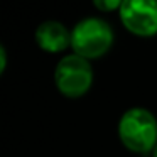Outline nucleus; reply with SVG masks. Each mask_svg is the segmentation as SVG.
Instances as JSON below:
<instances>
[{
	"label": "nucleus",
	"mask_w": 157,
	"mask_h": 157,
	"mask_svg": "<svg viewBox=\"0 0 157 157\" xmlns=\"http://www.w3.org/2000/svg\"><path fill=\"white\" fill-rule=\"evenodd\" d=\"M118 135L128 150L139 154L149 152L157 145V122L147 110L132 108L120 118Z\"/></svg>",
	"instance_id": "nucleus-1"
},
{
	"label": "nucleus",
	"mask_w": 157,
	"mask_h": 157,
	"mask_svg": "<svg viewBox=\"0 0 157 157\" xmlns=\"http://www.w3.org/2000/svg\"><path fill=\"white\" fill-rule=\"evenodd\" d=\"M113 41L110 25L101 19H86L71 32V46L78 56L85 59L100 58L108 51Z\"/></svg>",
	"instance_id": "nucleus-2"
},
{
	"label": "nucleus",
	"mask_w": 157,
	"mask_h": 157,
	"mask_svg": "<svg viewBox=\"0 0 157 157\" xmlns=\"http://www.w3.org/2000/svg\"><path fill=\"white\" fill-rule=\"evenodd\" d=\"M54 78L63 95L69 96V98H78L90 90L93 73L90 68V63L85 58L73 54L66 56L59 61Z\"/></svg>",
	"instance_id": "nucleus-3"
},
{
	"label": "nucleus",
	"mask_w": 157,
	"mask_h": 157,
	"mask_svg": "<svg viewBox=\"0 0 157 157\" xmlns=\"http://www.w3.org/2000/svg\"><path fill=\"white\" fill-rule=\"evenodd\" d=\"M120 19L130 32L137 36L157 34L155 0H125L120 7Z\"/></svg>",
	"instance_id": "nucleus-4"
},
{
	"label": "nucleus",
	"mask_w": 157,
	"mask_h": 157,
	"mask_svg": "<svg viewBox=\"0 0 157 157\" xmlns=\"http://www.w3.org/2000/svg\"><path fill=\"white\" fill-rule=\"evenodd\" d=\"M36 41L44 51L59 52L71 44V34L66 31V27L59 22L49 21L44 22L36 31Z\"/></svg>",
	"instance_id": "nucleus-5"
},
{
	"label": "nucleus",
	"mask_w": 157,
	"mask_h": 157,
	"mask_svg": "<svg viewBox=\"0 0 157 157\" xmlns=\"http://www.w3.org/2000/svg\"><path fill=\"white\" fill-rule=\"evenodd\" d=\"M123 2H118V0H113V2H95V7L100 9V10H113L117 7H122Z\"/></svg>",
	"instance_id": "nucleus-6"
},
{
	"label": "nucleus",
	"mask_w": 157,
	"mask_h": 157,
	"mask_svg": "<svg viewBox=\"0 0 157 157\" xmlns=\"http://www.w3.org/2000/svg\"><path fill=\"white\" fill-rule=\"evenodd\" d=\"M5 69V51L4 48H0V73Z\"/></svg>",
	"instance_id": "nucleus-7"
},
{
	"label": "nucleus",
	"mask_w": 157,
	"mask_h": 157,
	"mask_svg": "<svg viewBox=\"0 0 157 157\" xmlns=\"http://www.w3.org/2000/svg\"><path fill=\"white\" fill-rule=\"evenodd\" d=\"M154 157H157V145H155V149H154Z\"/></svg>",
	"instance_id": "nucleus-8"
}]
</instances>
